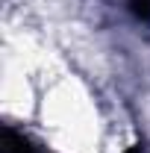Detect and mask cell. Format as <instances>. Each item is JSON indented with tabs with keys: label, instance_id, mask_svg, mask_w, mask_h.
I'll return each instance as SVG.
<instances>
[{
	"label": "cell",
	"instance_id": "cell-2",
	"mask_svg": "<svg viewBox=\"0 0 150 153\" xmlns=\"http://www.w3.org/2000/svg\"><path fill=\"white\" fill-rule=\"evenodd\" d=\"M130 9H132L135 18L150 21V0H130Z\"/></svg>",
	"mask_w": 150,
	"mask_h": 153
},
{
	"label": "cell",
	"instance_id": "cell-1",
	"mask_svg": "<svg viewBox=\"0 0 150 153\" xmlns=\"http://www.w3.org/2000/svg\"><path fill=\"white\" fill-rule=\"evenodd\" d=\"M3 153H33V147L27 144V138L12 130H3Z\"/></svg>",
	"mask_w": 150,
	"mask_h": 153
}]
</instances>
